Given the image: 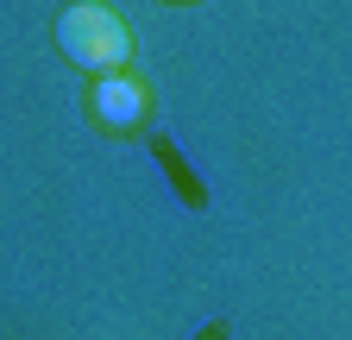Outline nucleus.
<instances>
[{
  "label": "nucleus",
  "mask_w": 352,
  "mask_h": 340,
  "mask_svg": "<svg viewBox=\"0 0 352 340\" xmlns=\"http://www.w3.org/2000/svg\"><path fill=\"white\" fill-rule=\"evenodd\" d=\"M57 51L82 70H95V76H113L132 51V32L113 7H95V0H82V7H63L57 19Z\"/></svg>",
  "instance_id": "nucleus-1"
},
{
  "label": "nucleus",
  "mask_w": 352,
  "mask_h": 340,
  "mask_svg": "<svg viewBox=\"0 0 352 340\" xmlns=\"http://www.w3.org/2000/svg\"><path fill=\"white\" fill-rule=\"evenodd\" d=\"M139 114H145V89H139L132 76L113 70V76L95 82V120H107V126H132Z\"/></svg>",
  "instance_id": "nucleus-2"
}]
</instances>
